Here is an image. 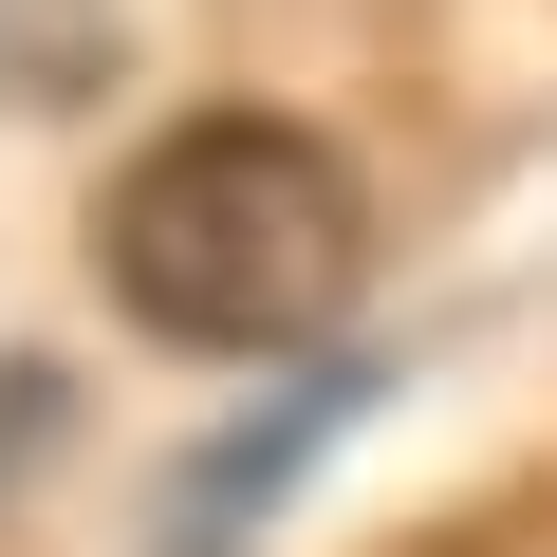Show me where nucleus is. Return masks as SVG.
Returning <instances> with one entry per match:
<instances>
[{
    "label": "nucleus",
    "instance_id": "nucleus-1",
    "mask_svg": "<svg viewBox=\"0 0 557 557\" xmlns=\"http://www.w3.org/2000/svg\"><path fill=\"white\" fill-rule=\"evenodd\" d=\"M94 278H112V317L168 335V354H317L354 317V278H372V186L335 131L298 112H186L112 168L94 205Z\"/></svg>",
    "mask_w": 557,
    "mask_h": 557
},
{
    "label": "nucleus",
    "instance_id": "nucleus-2",
    "mask_svg": "<svg viewBox=\"0 0 557 557\" xmlns=\"http://www.w3.org/2000/svg\"><path fill=\"white\" fill-rule=\"evenodd\" d=\"M354 409H372V354H354V372H317V391H278L260 428H223V446H205V465L168 483V520H149V557H260V520L298 502V465H317V446H335Z\"/></svg>",
    "mask_w": 557,
    "mask_h": 557
},
{
    "label": "nucleus",
    "instance_id": "nucleus-3",
    "mask_svg": "<svg viewBox=\"0 0 557 557\" xmlns=\"http://www.w3.org/2000/svg\"><path fill=\"white\" fill-rule=\"evenodd\" d=\"M131 57V0H0V112H94Z\"/></svg>",
    "mask_w": 557,
    "mask_h": 557
},
{
    "label": "nucleus",
    "instance_id": "nucleus-4",
    "mask_svg": "<svg viewBox=\"0 0 557 557\" xmlns=\"http://www.w3.org/2000/svg\"><path fill=\"white\" fill-rule=\"evenodd\" d=\"M57 409H75V391H57V372H38V354H20V372H0V483H20V465H38V446H57Z\"/></svg>",
    "mask_w": 557,
    "mask_h": 557
}]
</instances>
